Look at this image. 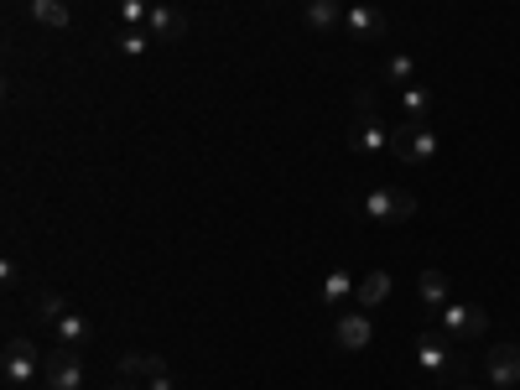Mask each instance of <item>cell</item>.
Listing matches in <instances>:
<instances>
[{"label": "cell", "mask_w": 520, "mask_h": 390, "mask_svg": "<svg viewBox=\"0 0 520 390\" xmlns=\"http://www.w3.org/2000/svg\"><path fill=\"white\" fill-rule=\"evenodd\" d=\"M42 364H47V354L32 344V338H11V344H6V359H0V375H6V385L11 390H26V385H32L37 375H42Z\"/></svg>", "instance_id": "6da1fadb"}, {"label": "cell", "mask_w": 520, "mask_h": 390, "mask_svg": "<svg viewBox=\"0 0 520 390\" xmlns=\"http://www.w3.org/2000/svg\"><path fill=\"white\" fill-rule=\"evenodd\" d=\"M401 146V130H385L380 115H354L349 125V151L359 156H385V151H396Z\"/></svg>", "instance_id": "7a4b0ae2"}, {"label": "cell", "mask_w": 520, "mask_h": 390, "mask_svg": "<svg viewBox=\"0 0 520 390\" xmlns=\"http://www.w3.org/2000/svg\"><path fill=\"white\" fill-rule=\"evenodd\" d=\"M437 323H442V333H448V338H484L489 312L479 302H442L437 307Z\"/></svg>", "instance_id": "3957f363"}, {"label": "cell", "mask_w": 520, "mask_h": 390, "mask_svg": "<svg viewBox=\"0 0 520 390\" xmlns=\"http://www.w3.org/2000/svg\"><path fill=\"white\" fill-rule=\"evenodd\" d=\"M416 214V198L401 193V188H375V193H364V219H375V224H401Z\"/></svg>", "instance_id": "277c9868"}, {"label": "cell", "mask_w": 520, "mask_h": 390, "mask_svg": "<svg viewBox=\"0 0 520 390\" xmlns=\"http://www.w3.org/2000/svg\"><path fill=\"white\" fill-rule=\"evenodd\" d=\"M42 380H47V390H84V359H78V349H68V344L52 349L42 364Z\"/></svg>", "instance_id": "5b68a950"}, {"label": "cell", "mask_w": 520, "mask_h": 390, "mask_svg": "<svg viewBox=\"0 0 520 390\" xmlns=\"http://www.w3.org/2000/svg\"><path fill=\"white\" fill-rule=\"evenodd\" d=\"M442 151V136L422 120V125H401V146H396V156L401 162H411V167H427L432 156Z\"/></svg>", "instance_id": "8992f818"}, {"label": "cell", "mask_w": 520, "mask_h": 390, "mask_svg": "<svg viewBox=\"0 0 520 390\" xmlns=\"http://www.w3.org/2000/svg\"><path fill=\"white\" fill-rule=\"evenodd\" d=\"M484 380H489L494 390H510V385H520V349H515V344H489Z\"/></svg>", "instance_id": "52a82bcc"}, {"label": "cell", "mask_w": 520, "mask_h": 390, "mask_svg": "<svg viewBox=\"0 0 520 390\" xmlns=\"http://www.w3.org/2000/svg\"><path fill=\"white\" fill-rule=\"evenodd\" d=\"M411 359L422 364L427 375H448L453 370V354H448V338H437V333H416V344H411Z\"/></svg>", "instance_id": "ba28073f"}, {"label": "cell", "mask_w": 520, "mask_h": 390, "mask_svg": "<svg viewBox=\"0 0 520 390\" xmlns=\"http://www.w3.org/2000/svg\"><path fill=\"white\" fill-rule=\"evenodd\" d=\"M333 338H338V349H349V354L370 349L375 328H370V318H364V307L359 312H338V318H333Z\"/></svg>", "instance_id": "9c48e42d"}, {"label": "cell", "mask_w": 520, "mask_h": 390, "mask_svg": "<svg viewBox=\"0 0 520 390\" xmlns=\"http://www.w3.org/2000/svg\"><path fill=\"white\" fill-rule=\"evenodd\" d=\"M344 26H349V37H359V42H380L385 37V16L375 11V6H344Z\"/></svg>", "instance_id": "30bf717a"}, {"label": "cell", "mask_w": 520, "mask_h": 390, "mask_svg": "<svg viewBox=\"0 0 520 390\" xmlns=\"http://www.w3.org/2000/svg\"><path fill=\"white\" fill-rule=\"evenodd\" d=\"M146 32H151L156 42H182V37H188V16H182L177 6H151Z\"/></svg>", "instance_id": "8fae6325"}, {"label": "cell", "mask_w": 520, "mask_h": 390, "mask_svg": "<svg viewBox=\"0 0 520 390\" xmlns=\"http://www.w3.org/2000/svg\"><path fill=\"white\" fill-rule=\"evenodd\" d=\"M416 292H422V302H427V307H442V302H453V297H448V292H453V281H448V271L427 266L422 276H416Z\"/></svg>", "instance_id": "7c38bea8"}, {"label": "cell", "mask_w": 520, "mask_h": 390, "mask_svg": "<svg viewBox=\"0 0 520 390\" xmlns=\"http://www.w3.org/2000/svg\"><path fill=\"white\" fill-rule=\"evenodd\" d=\"M385 297H390V276H385V271H364L359 286H354V302L370 312V307H380Z\"/></svg>", "instance_id": "4fadbf2b"}, {"label": "cell", "mask_w": 520, "mask_h": 390, "mask_svg": "<svg viewBox=\"0 0 520 390\" xmlns=\"http://www.w3.org/2000/svg\"><path fill=\"white\" fill-rule=\"evenodd\" d=\"M156 370H167V359L162 354H120V380H151Z\"/></svg>", "instance_id": "5bb4252c"}, {"label": "cell", "mask_w": 520, "mask_h": 390, "mask_svg": "<svg viewBox=\"0 0 520 390\" xmlns=\"http://www.w3.org/2000/svg\"><path fill=\"white\" fill-rule=\"evenodd\" d=\"M302 16H307L312 32H333V26L344 21V6H338V0H307Z\"/></svg>", "instance_id": "9a60e30c"}, {"label": "cell", "mask_w": 520, "mask_h": 390, "mask_svg": "<svg viewBox=\"0 0 520 390\" xmlns=\"http://www.w3.org/2000/svg\"><path fill=\"white\" fill-rule=\"evenodd\" d=\"M354 286H359V281H354L349 271H328V276H323V307L349 302V297H354Z\"/></svg>", "instance_id": "2e32d148"}, {"label": "cell", "mask_w": 520, "mask_h": 390, "mask_svg": "<svg viewBox=\"0 0 520 390\" xmlns=\"http://www.w3.org/2000/svg\"><path fill=\"white\" fill-rule=\"evenodd\" d=\"M427 110H432V99H427V89H416V84H406V89H401V115H406V125H422V120H427Z\"/></svg>", "instance_id": "e0dca14e"}, {"label": "cell", "mask_w": 520, "mask_h": 390, "mask_svg": "<svg viewBox=\"0 0 520 390\" xmlns=\"http://www.w3.org/2000/svg\"><path fill=\"white\" fill-rule=\"evenodd\" d=\"M52 333H58V344H68V349H78V344H84V338H89V323H84V318H78V312H63V318H58V323H52Z\"/></svg>", "instance_id": "ac0fdd59"}, {"label": "cell", "mask_w": 520, "mask_h": 390, "mask_svg": "<svg viewBox=\"0 0 520 390\" xmlns=\"http://www.w3.org/2000/svg\"><path fill=\"white\" fill-rule=\"evenodd\" d=\"M115 42H120V52H125V58H141V52H146L156 37L146 32V26H120V32H115Z\"/></svg>", "instance_id": "d6986e66"}, {"label": "cell", "mask_w": 520, "mask_h": 390, "mask_svg": "<svg viewBox=\"0 0 520 390\" xmlns=\"http://www.w3.org/2000/svg\"><path fill=\"white\" fill-rule=\"evenodd\" d=\"M63 312H68V307H63V297H58V292H37V297H32V318H37V323H47V328L58 323Z\"/></svg>", "instance_id": "ffe728a7"}, {"label": "cell", "mask_w": 520, "mask_h": 390, "mask_svg": "<svg viewBox=\"0 0 520 390\" xmlns=\"http://www.w3.org/2000/svg\"><path fill=\"white\" fill-rule=\"evenodd\" d=\"M385 78H390V84H411V78H416V63H411V52H390V63H385Z\"/></svg>", "instance_id": "44dd1931"}, {"label": "cell", "mask_w": 520, "mask_h": 390, "mask_svg": "<svg viewBox=\"0 0 520 390\" xmlns=\"http://www.w3.org/2000/svg\"><path fill=\"white\" fill-rule=\"evenodd\" d=\"M151 21V0H120V26H146Z\"/></svg>", "instance_id": "7402d4cb"}, {"label": "cell", "mask_w": 520, "mask_h": 390, "mask_svg": "<svg viewBox=\"0 0 520 390\" xmlns=\"http://www.w3.org/2000/svg\"><path fill=\"white\" fill-rule=\"evenodd\" d=\"M32 16H37L42 26H68V6H63V0H42Z\"/></svg>", "instance_id": "603a6c76"}, {"label": "cell", "mask_w": 520, "mask_h": 390, "mask_svg": "<svg viewBox=\"0 0 520 390\" xmlns=\"http://www.w3.org/2000/svg\"><path fill=\"white\" fill-rule=\"evenodd\" d=\"M354 104H359V115H375L380 94H375V89H359V94H354Z\"/></svg>", "instance_id": "cb8c5ba5"}, {"label": "cell", "mask_w": 520, "mask_h": 390, "mask_svg": "<svg viewBox=\"0 0 520 390\" xmlns=\"http://www.w3.org/2000/svg\"><path fill=\"white\" fill-rule=\"evenodd\" d=\"M146 390H177V385H172V375H167V370H156V375L146 380Z\"/></svg>", "instance_id": "d4e9b609"}, {"label": "cell", "mask_w": 520, "mask_h": 390, "mask_svg": "<svg viewBox=\"0 0 520 390\" xmlns=\"http://www.w3.org/2000/svg\"><path fill=\"white\" fill-rule=\"evenodd\" d=\"M110 390H136V380H120V385H110Z\"/></svg>", "instance_id": "484cf974"}, {"label": "cell", "mask_w": 520, "mask_h": 390, "mask_svg": "<svg viewBox=\"0 0 520 390\" xmlns=\"http://www.w3.org/2000/svg\"><path fill=\"white\" fill-rule=\"evenodd\" d=\"M448 390H479V385H463V380H458V385H448Z\"/></svg>", "instance_id": "4316f807"}, {"label": "cell", "mask_w": 520, "mask_h": 390, "mask_svg": "<svg viewBox=\"0 0 520 390\" xmlns=\"http://www.w3.org/2000/svg\"><path fill=\"white\" fill-rule=\"evenodd\" d=\"M26 6H32V11H37V6H42V0H26Z\"/></svg>", "instance_id": "83f0119b"}, {"label": "cell", "mask_w": 520, "mask_h": 390, "mask_svg": "<svg viewBox=\"0 0 520 390\" xmlns=\"http://www.w3.org/2000/svg\"><path fill=\"white\" fill-rule=\"evenodd\" d=\"M510 390H515V385H510Z\"/></svg>", "instance_id": "f1b7e54d"}]
</instances>
